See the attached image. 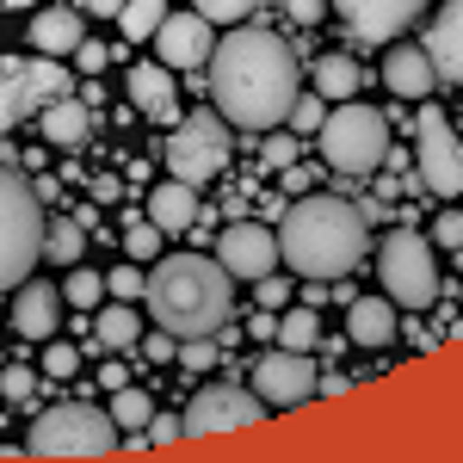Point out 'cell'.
I'll list each match as a JSON object with an SVG mask.
<instances>
[{
  "instance_id": "7a4b0ae2",
  "label": "cell",
  "mask_w": 463,
  "mask_h": 463,
  "mask_svg": "<svg viewBox=\"0 0 463 463\" xmlns=\"http://www.w3.org/2000/svg\"><path fill=\"white\" fill-rule=\"evenodd\" d=\"M371 248V216L346 204V198H327V192H303L285 216H279V260L297 266V279H340L353 272Z\"/></svg>"
},
{
  "instance_id": "f546056e",
  "label": "cell",
  "mask_w": 463,
  "mask_h": 463,
  "mask_svg": "<svg viewBox=\"0 0 463 463\" xmlns=\"http://www.w3.org/2000/svg\"><path fill=\"white\" fill-rule=\"evenodd\" d=\"M74 371H80V346H69V340H43V371H37V377L69 383Z\"/></svg>"
},
{
  "instance_id": "d6986e66",
  "label": "cell",
  "mask_w": 463,
  "mask_h": 463,
  "mask_svg": "<svg viewBox=\"0 0 463 463\" xmlns=\"http://www.w3.org/2000/svg\"><path fill=\"white\" fill-rule=\"evenodd\" d=\"M427 62L439 80H451V87H463V0H445V13L432 19V32H427Z\"/></svg>"
},
{
  "instance_id": "d6a6232c",
  "label": "cell",
  "mask_w": 463,
  "mask_h": 463,
  "mask_svg": "<svg viewBox=\"0 0 463 463\" xmlns=\"http://www.w3.org/2000/svg\"><path fill=\"white\" fill-rule=\"evenodd\" d=\"M143 272H137V260H124V266H111L106 272V297H118V303H137V297H143Z\"/></svg>"
},
{
  "instance_id": "9a60e30c",
  "label": "cell",
  "mask_w": 463,
  "mask_h": 463,
  "mask_svg": "<svg viewBox=\"0 0 463 463\" xmlns=\"http://www.w3.org/2000/svg\"><path fill=\"white\" fill-rule=\"evenodd\" d=\"M216 50V32L211 19L192 6V13H167L161 19V32H155V56L167 62V69H204Z\"/></svg>"
},
{
  "instance_id": "5b68a950",
  "label": "cell",
  "mask_w": 463,
  "mask_h": 463,
  "mask_svg": "<svg viewBox=\"0 0 463 463\" xmlns=\"http://www.w3.org/2000/svg\"><path fill=\"white\" fill-rule=\"evenodd\" d=\"M321 161L346 179H364L390 161V124L377 106H358V99H340V106L321 118Z\"/></svg>"
},
{
  "instance_id": "30bf717a",
  "label": "cell",
  "mask_w": 463,
  "mask_h": 463,
  "mask_svg": "<svg viewBox=\"0 0 463 463\" xmlns=\"http://www.w3.org/2000/svg\"><path fill=\"white\" fill-rule=\"evenodd\" d=\"M420 148H414V174H420V185L427 192H439V198H463V143L451 137V124H445V111L432 106V99H420Z\"/></svg>"
},
{
  "instance_id": "6da1fadb",
  "label": "cell",
  "mask_w": 463,
  "mask_h": 463,
  "mask_svg": "<svg viewBox=\"0 0 463 463\" xmlns=\"http://www.w3.org/2000/svg\"><path fill=\"white\" fill-rule=\"evenodd\" d=\"M211 106L235 130H279L297 99V56L279 32H229L211 50Z\"/></svg>"
},
{
  "instance_id": "ab89813d",
  "label": "cell",
  "mask_w": 463,
  "mask_h": 463,
  "mask_svg": "<svg viewBox=\"0 0 463 463\" xmlns=\"http://www.w3.org/2000/svg\"><path fill=\"white\" fill-rule=\"evenodd\" d=\"M253 297H260V309H290V279H253Z\"/></svg>"
},
{
  "instance_id": "8d00e7d4",
  "label": "cell",
  "mask_w": 463,
  "mask_h": 463,
  "mask_svg": "<svg viewBox=\"0 0 463 463\" xmlns=\"http://www.w3.org/2000/svg\"><path fill=\"white\" fill-rule=\"evenodd\" d=\"M198 13H204L211 25H248L253 0H198Z\"/></svg>"
},
{
  "instance_id": "ffe728a7",
  "label": "cell",
  "mask_w": 463,
  "mask_h": 463,
  "mask_svg": "<svg viewBox=\"0 0 463 463\" xmlns=\"http://www.w3.org/2000/svg\"><path fill=\"white\" fill-rule=\"evenodd\" d=\"M37 130H43L50 148H80L93 137V106L74 99V93H62V99H50V106L37 111Z\"/></svg>"
},
{
  "instance_id": "ac0fdd59",
  "label": "cell",
  "mask_w": 463,
  "mask_h": 463,
  "mask_svg": "<svg viewBox=\"0 0 463 463\" xmlns=\"http://www.w3.org/2000/svg\"><path fill=\"white\" fill-rule=\"evenodd\" d=\"M383 87H390L395 99H432V87H439V74H432L427 50L420 43H390V56H383Z\"/></svg>"
},
{
  "instance_id": "836d02e7",
  "label": "cell",
  "mask_w": 463,
  "mask_h": 463,
  "mask_svg": "<svg viewBox=\"0 0 463 463\" xmlns=\"http://www.w3.org/2000/svg\"><path fill=\"white\" fill-rule=\"evenodd\" d=\"M99 297H106L99 272H74L69 285H62V303H74V309H99Z\"/></svg>"
},
{
  "instance_id": "f907efd6",
  "label": "cell",
  "mask_w": 463,
  "mask_h": 463,
  "mask_svg": "<svg viewBox=\"0 0 463 463\" xmlns=\"http://www.w3.org/2000/svg\"><path fill=\"white\" fill-rule=\"evenodd\" d=\"M6 6H37V0H6Z\"/></svg>"
},
{
  "instance_id": "9c48e42d",
  "label": "cell",
  "mask_w": 463,
  "mask_h": 463,
  "mask_svg": "<svg viewBox=\"0 0 463 463\" xmlns=\"http://www.w3.org/2000/svg\"><path fill=\"white\" fill-rule=\"evenodd\" d=\"M69 87H74V74L62 69V56H37L32 50V62H0V130H13L19 118L62 99Z\"/></svg>"
},
{
  "instance_id": "e0dca14e",
  "label": "cell",
  "mask_w": 463,
  "mask_h": 463,
  "mask_svg": "<svg viewBox=\"0 0 463 463\" xmlns=\"http://www.w3.org/2000/svg\"><path fill=\"white\" fill-rule=\"evenodd\" d=\"M80 6H32V19H25V43H32L37 56H74V43H80Z\"/></svg>"
},
{
  "instance_id": "52a82bcc",
  "label": "cell",
  "mask_w": 463,
  "mask_h": 463,
  "mask_svg": "<svg viewBox=\"0 0 463 463\" xmlns=\"http://www.w3.org/2000/svg\"><path fill=\"white\" fill-rule=\"evenodd\" d=\"M377 279H383V297L395 309H432L439 303V260H432V235L420 229H395L390 241L377 248Z\"/></svg>"
},
{
  "instance_id": "44dd1931",
  "label": "cell",
  "mask_w": 463,
  "mask_h": 463,
  "mask_svg": "<svg viewBox=\"0 0 463 463\" xmlns=\"http://www.w3.org/2000/svg\"><path fill=\"white\" fill-rule=\"evenodd\" d=\"M124 80H130V106L148 111L155 124H174V118H179V106H174V69H167V62H137Z\"/></svg>"
},
{
  "instance_id": "bcb514c9",
  "label": "cell",
  "mask_w": 463,
  "mask_h": 463,
  "mask_svg": "<svg viewBox=\"0 0 463 463\" xmlns=\"http://www.w3.org/2000/svg\"><path fill=\"white\" fill-rule=\"evenodd\" d=\"M74 6H80L87 19H118V6H124V0H74Z\"/></svg>"
},
{
  "instance_id": "c3c4849f",
  "label": "cell",
  "mask_w": 463,
  "mask_h": 463,
  "mask_svg": "<svg viewBox=\"0 0 463 463\" xmlns=\"http://www.w3.org/2000/svg\"><path fill=\"white\" fill-rule=\"evenodd\" d=\"M99 383H106V390H124V383H130V371H124V364H106V371H99Z\"/></svg>"
},
{
  "instance_id": "7dc6e473",
  "label": "cell",
  "mask_w": 463,
  "mask_h": 463,
  "mask_svg": "<svg viewBox=\"0 0 463 463\" xmlns=\"http://www.w3.org/2000/svg\"><path fill=\"white\" fill-rule=\"evenodd\" d=\"M248 334H253V340H272V334H279V321H272V309H260V316L248 321Z\"/></svg>"
},
{
  "instance_id": "1f68e13d",
  "label": "cell",
  "mask_w": 463,
  "mask_h": 463,
  "mask_svg": "<svg viewBox=\"0 0 463 463\" xmlns=\"http://www.w3.org/2000/svg\"><path fill=\"white\" fill-rule=\"evenodd\" d=\"M32 395H37V371H25V364H6V371H0V402L25 408Z\"/></svg>"
},
{
  "instance_id": "f6af8a7d",
  "label": "cell",
  "mask_w": 463,
  "mask_h": 463,
  "mask_svg": "<svg viewBox=\"0 0 463 463\" xmlns=\"http://www.w3.org/2000/svg\"><path fill=\"white\" fill-rule=\"evenodd\" d=\"M285 185H290V198H303V192H309V185H316V174H309V167H297V161H290V167H285Z\"/></svg>"
},
{
  "instance_id": "4dcf8cb0",
  "label": "cell",
  "mask_w": 463,
  "mask_h": 463,
  "mask_svg": "<svg viewBox=\"0 0 463 463\" xmlns=\"http://www.w3.org/2000/svg\"><path fill=\"white\" fill-rule=\"evenodd\" d=\"M179 371H192V377H204V371H211L216 364V340L211 334H192V340H179Z\"/></svg>"
},
{
  "instance_id": "603a6c76",
  "label": "cell",
  "mask_w": 463,
  "mask_h": 463,
  "mask_svg": "<svg viewBox=\"0 0 463 463\" xmlns=\"http://www.w3.org/2000/svg\"><path fill=\"white\" fill-rule=\"evenodd\" d=\"M346 340L364 346V353H383L395 340V303L390 297H358L353 309H346Z\"/></svg>"
},
{
  "instance_id": "b9f144b4",
  "label": "cell",
  "mask_w": 463,
  "mask_h": 463,
  "mask_svg": "<svg viewBox=\"0 0 463 463\" xmlns=\"http://www.w3.org/2000/svg\"><path fill=\"white\" fill-rule=\"evenodd\" d=\"M106 62H111L106 43H93V37H80V43H74V69H80V74H99Z\"/></svg>"
},
{
  "instance_id": "ee69618b",
  "label": "cell",
  "mask_w": 463,
  "mask_h": 463,
  "mask_svg": "<svg viewBox=\"0 0 463 463\" xmlns=\"http://www.w3.org/2000/svg\"><path fill=\"white\" fill-rule=\"evenodd\" d=\"M290 6V19H297V25H303V32H309V25H321V19H327V0H285Z\"/></svg>"
},
{
  "instance_id": "8992f818",
  "label": "cell",
  "mask_w": 463,
  "mask_h": 463,
  "mask_svg": "<svg viewBox=\"0 0 463 463\" xmlns=\"http://www.w3.org/2000/svg\"><path fill=\"white\" fill-rule=\"evenodd\" d=\"M118 420L111 408H87V402H62V408H43L37 427L25 432V451L32 458H106L118 451Z\"/></svg>"
},
{
  "instance_id": "4316f807",
  "label": "cell",
  "mask_w": 463,
  "mask_h": 463,
  "mask_svg": "<svg viewBox=\"0 0 463 463\" xmlns=\"http://www.w3.org/2000/svg\"><path fill=\"white\" fill-rule=\"evenodd\" d=\"M161 19H167V0H124L118 6V25L130 43H148V37L161 32Z\"/></svg>"
},
{
  "instance_id": "f1b7e54d",
  "label": "cell",
  "mask_w": 463,
  "mask_h": 463,
  "mask_svg": "<svg viewBox=\"0 0 463 463\" xmlns=\"http://www.w3.org/2000/svg\"><path fill=\"white\" fill-rule=\"evenodd\" d=\"M279 346H290V353H316V340H321V316L316 309H290L285 321H279V334H272Z\"/></svg>"
},
{
  "instance_id": "60d3db41",
  "label": "cell",
  "mask_w": 463,
  "mask_h": 463,
  "mask_svg": "<svg viewBox=\"0 0 463 463\" xmlns=\"http://www.w3.org/2000/svg\"><path fill=\"white\" fill-rule=\"evenodd\" d=\"M432 241L458 253L463 248V211H439V216H432Z\"/></svg>"
},
{
  "instance_id": "d590c367",
  "label": "cell",
  "mask_w": 463,
  "mask_h": 463,
  "mask_svg": "<svg viewBox=\"0 0 463 463\" xmlns=\"http://www.w3.org/2000/svg\"><path fill=\"white\" fill-rule=\"evenodd\" d=\"M124 253H130V260H155V253H161V229H155V222H130V229H124Z\"/></svg>"
},
{
  "instance_id": "277c9868",
  "label": "cell",
  "mask_w": 463,
  "mask_h": 463,
  "mask_svg": "<svg viewBox=\"0 0 463 463\" xmlns=\"http://www.w3.org/2000/svg\"><path fill=\"white\" fill-rule=\"evenodd\" d=\"M43 192L0 161V290H19L43 260Z\"/></svg>"
},
{
  "instance_id": "484cf974",
  "label": "cell",
  "mask_w": 463,
  "mask_h": 463,
  "mask_svg": "<svg viewBox=\"0 0 463 463\" xmlns=\"http://www.w3.org/2000/svg\"><path fill=\"white\" fill-rule=\"evenodd\" d=\"M43 253H50L56 266H74V260L87 253V222H80V216H50V222H43Z\"/></svg>"
},
{
  "instance_id": "cb8c5ba5",
  "label": "cell",
  "mask_w": 463,
  "mask_h": 463,
  "mask_svg": "<svg viewBox=\"0 0 463 463\" xmlns=\"http://www.w3.org/2000/svg\"><path fill=\"white\" fill-rule=\"evenodd\" d=\"M137 340H143V316H137L130 303H118V297H111V309H99V321H93V346L124 353V346H137Z\"/></svg>"
},
{
  "instance_id": "e575fe53",
  "label": "cell",
  "mask_w": 463,
  "mask_h": 463,
  "mask_svg": "<svg viewBox=\"0 0 463 463\" xmlns=\"http://www.w3.org/2000/svg\"><path fill=\"white\" fill-rule=\"evenodd\" d=\"M285 118L297 124V137H309V130H321V118H327V99H321V93H297Z\"/></svg>"
},
{
  "instance_id": "7c38bea8",
  "label": "cell",
  "mask_w": 463,
  "mask_h": 463,
  "mask_svg": "<svg viewBox=\"0 0 463 463\" xmlns=\"http://www.w3.org/2000/svg\"><path fill=\"white\" fill-rule=\"evenodd\" d=\"M316 358L309 353H290V346H272V353H260L253 364V395L266 402V408H297V402H309L316 395Z\"/></svg>"
},
{
  "instance_id": "8fae6325",
  "label": "cell",
  "mask_w": 463,
  "mask_h": 463,
  "mask_svg": "<svg viewBox=\"0 0 463 463\" xmlns=\"http://www.w3.org/2000/svg\"><path fill=\"white\" fill-rule=\"evenodd\" d=\"M185 439H204V432H248L266 420V402L241 383H204V390L185 402Z\"/></svg>"
},
{
  "instance_id": "83f0119b",
  "label": "cell",
  "mask_w": 463,
  "mask_h": 463,
  "mask_svg": "<svg viewBox=\"0 0 463 463\" xmlns=\"http://www.w3.org/2000/svg\"><path fill=\"white\" fill-rule=\"evenodd\" d=\"M148 414H155L148 390H137V383L111 390V420H118V432H143V427H148Z\"/></svg>"
},
{
  "instance_id": "74e56055",
  "label": "cell",
  "mask_w": 463,
  "mask_h": 463,
  "mask_svg": "<svg viewBox=\"0 0 463 463\" xmlns=\"http://www.w3.org/2000/svg\"><path fill=\"white\" fill-rule=\"evenodd\" d=\"M179 439H185V420L179 414H148L143 445H179Z\"/></svg>"
},
{
  "instance_id": "4fadbf2b",
  "label": "cell",
  "mask_w": 463,
  "mask_h": 463,
  "mask_svg": "<svg viewBox=\"0 0 463 463\" xmlns=\"http://www.w3.org/2000/svg\"><path fill=\"white\" fill-rule=\"evenodd\" d=\"M327 6L346 19L358 43H395V32H408L427 0H327Z\"/></svg>"
},
{
  "instance_id": "2e32d148",
  "label": "cell",
  "mask_w": 463,
  "mask_h": 463,
  "mask_svg": "<svg viewBox=\"0 0 463 463\" xmlns=\"http://www.w3.org/2000/svg\"><path fill=\"white\" fill-rule=\"evenodd\" d=\"M62 327V290L50 279H25L13 290V334L19 340H50Z\"/></svg>"
},
{
  "instance_id": "5bb4252c",
  "label": "cell",
  "mask_w": 463,
  "mask_h": 463,
  "mask_svg": "<svg viewBox=\"0 0 463 463\" xmlns=\"http://www.w3.org/2000/svg\"><path fill=\"white\" fill-rule=\"evenodd\" d=\"M222 272L229 279H266V272H279V229H260V222H235V229H222Z\"/></svg>"
},
{
  "instance_id": "f35d334b",
  "label": "cell",
  "mask_w": 463,
  "mask_h": 463,
  "mask_svg": "<svg viewBox=\"0 0 463 463\" xmlns=\"http://www.w3.org/2000/svg\"><path fill=\"white\" fill-rule=\"evenodd\" d=\"M260 155H266V167H272V174H285L290 161H297V137H290V130H272Z\"/></svg>"
},
{
  "instance_id": "3957f363",
  "label": "cell",
  "mask_w": 463,
  "mask_h": 463,
  "mask_svg": "<svg viewBox=\"0 0 463 463\" xmlns=\"http://www.w3.org/2000/svg\"><path fill=\"white\" fill-rule=\"evenodd\" d=\"M148 321L167 327L174 340H192V334H216L229 309H235V279L222 272V260H204V253H167L155 260L148 272Z\"/></svg>"
},
{
  "instance_id": "7bdbcfd3",
  "label": "cell",
  "mask_w": 463,
  "mask_h": 463,
  "mask_svg": "<svg viewBox=\"0 0 463 463\" xmlns=\"http://www.w3.org/2000/svg\"><path fill=\"white\" fill-rule=\"evenodd\" d=\"M174 353H179V340L167 334V327H148V334H143V358L161 364V358H174Z\"/></svg>"
},
{
  "instance_id": "ba28073f",
  "label": "cell",
  "mask_w": 463,
  "mask_h": 463,
  "mask_svg": "<svg viewBox=\"0 0 463 463\" xmlns=\"http://www.w3.org/2000/svg\"><path fill=\"white\" fill-rule=\"evenodd\" d=\"M235 155V137H229V118L222 111H192L167 137V174L185 179V185H211Z\"/></svg>"
},
{
  "instance_id": "681fc988",
  "label": "cell",
  "mask_w": 463,
  "mask_h": 463,
  "mask_svg": "<svg viewBox=\"0 0 463 463\" xmlns=\"http://www.w3.org/2000/svg\"><path fill=\"white\" fill-rule=\"evenodd\" d=\"M346 383L353 377H316V395H346Z\"/></svg>"
},
{
  "instance_id": "7402d4cb",
  "label": "cell",
  "mask_w": 463,
  "mask_h": 463,
  "mask_svg": "<svg viewBox=\"0 0 463 463\" xmlns=\"http://www.w3.org/2000/svg\"><path fill=\"white\" fill-rule=\"evenodd\" d=\"M148 222H155L161 235H185V229H198V185H185V179H161V185L148 192Z\"/></svg>"
},
{
  "instance_id": "d4e9b609",
  "label": "cell",
  "mask_w": 463,
  "mask_h": 463,
  "mask_svg": "<svg viewBox=\"0 0 463 463\" xmlns=\"http://www.w3.org/2000/svg\"><path fill=\"white\" fill-rule=\"evenodd\" d=\"M316 93H321V99H334V106L358 93V62L346 56V50H327V56L316 62Z\"/></svg>"
}]
</instances>
